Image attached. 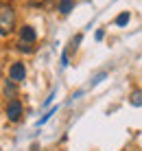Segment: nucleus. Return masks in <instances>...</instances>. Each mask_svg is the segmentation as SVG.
Masks as SVG:
<instances>
[{"mask_svg":"<svg viewBox=\"0 0 142 151\" xmlns=\"http://www.w3.org/2000/svg\"><path fill=\"white\" fill-rule=\"evenodd\" d=\"M15 31V11L11 4H0V35H11Z\"/></svg>","mask_w":142,"mask_h":151,"instance_id":"f257e3e1","label":"nucleus"},{"mask_svg":"<svg viewBox=\"0 0 142 151\" xmlns=\"http://www.w3.org/2000/svg\"><path fill=\"white\" fill-rule=\"evenodd\" d=\"M7 118L11 123H18L20 118H22V103H20L18 99H11V101L7 103Z\"/></svg>","mask_w":142,"mask_h":151,"instance_id":"f03ea898","label":"nucleus"},{"mask_svg":"<svg viewBox=\"0 0 142 151\" xmlns=\"http://www.w3.org/2000/svg\"><path fill=\"white\" fill-rule=\"evenodd\" d=\"M24 77H26V68H24L22 61L11 64V68H9V79L15 81V83H20V81H24Z\"/></svg>","mask_w":142,"mask_h":151,"instance_id":"7ed1b4c3","label":"nucleus"},{"mask_svg":"<svg viewBox=\"0 0 142 151\" xmlns=\"http://www.w3.org/2000/svg\"><path fill=\"white\" fill-rule=\"evenodd\" d=\"M35 40H37V33H35L33 27H22L20 29V42H26V44H35Z\"/></svg>","mask_w":142,"mask_h":151,"instance_id":"20e7f679","label":"nucleus"},{"mask_svg":"<svg viewBox=\"0 0 142 151\" xmlns=\"http://www.w3.org/2000/svg\"><path fill=\"white\" fill-rule=\"evenodd\" d=\"M57 9H59L61 15H68L75 9V0H59V4H57Z\"/></svg>","mask_w":142,"mask_h":151,"instance_id":"39448f33","label":"nucleus"},{"mask_svg":"<svg viewBox=\"0 0 142 151\" xmlns=\"http://www.w3.org/2000/svg\"><path fill=\"white\" fill-rule=\"evenodd\" d=\"M129 105L142 107V88H140V90H133V92L129 94Z\"/></svg>","mask_w":142,"mask_h":151,"instance_id":"423d86ee","label":"nucleus"},{"mask_svg":"<svg viewBox=\"0 0 142 151\" xmlns=\"http://www.w3.org/2000/svg\"><path fill=\"white\" fill-rule=\"evenodd\" d=\"M4 94H7V96H15V81H11V79H9L7 83H4Z\"/></svg>","mask_w":142,"mask_h":151,"instance_id":"0eeeda50","label":"nucleus"},{"mask_svg":"<svg viewBox=\"0 0 142 151\" xmlns=\"http://www.w3.org/2000/svg\"><path fill=\"white\" fill-rule=\"evenodd\" d=\"M129 18H131L129 11H123V13H120L118 18H116V27H125V24L129 22Z\"/></svg>","mask_w":142,"mask_h":151,"instance_id":"6e6552de","label":"nucleus"},{"mask_svg":"<svg viewBox=\"0 0 142 151\" xmlns=\"http://www.w3.org/2000/svg\"><path fill=\"white\" fill-rule=\"evenodd\" d=\"M18 50H22V53H33V44H26V42H18Z\"/></svg>","mask_w":142,"mask_h":151,"instance_id":"1a4fd4ad","label":"nucleus"}]
</instances>
